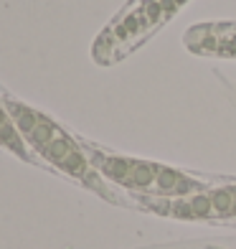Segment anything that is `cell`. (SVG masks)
<instances>
[{
	"label": "cell",
	"mask_w": 236,
	"mask_h": 249,
	"mask_svg": "<svg viewBox=\"0 0 236 249\" xmlns=\"http://www.w3.org/2000/svg\"><path fill=\"white\" fill-rule=\"evenodd\" d=\"M79 142L86 150L97 173L109 183L135 194V198H183L223 180V178L185 173L181 168H170L165 163L112 153L107 148L94 145L92 140H79Z\"/></svg>",
	"instance_id": "7a4b0ae2"
},
{
	"label": "cell",
	"mask_w": 236,
	"mask_h": 249,
	"mask_svg": "<svg viewBox=\"0 0 236 249\" xmlns=\"http://www.w3.org/2000/svg\"><path fill=\"white\" fill-rule=\"evenodd\" d=\"M140 206L157 216L181 221H226L236 219V180H219L198 194L183 198H135Z\"/></svg>",
	"instance_id": "3957f363"
},
{
	"label": "cell",
	"mask_w": 236,
	"mask_h": 249,
	"mask_svg": "<svg viewBox=\"0 0 236 249\" xmlns=\"http://www.w3.org/2000/svg\"><path fill=\"white\" fill-rule=\"evenodd\" d=\"M0 148H5L8 153H13L16 158H20V160H26V163L36 160L33 153L28 150V145L23 142V138H20V132L16 127L13 117L8 115L3 99H0Z\"/></svg>",
	"instance_id": "277c9868"
},
{
	"label": "cell",
	"mask_w": 236,
	"mask_h": 249,
	"mask_svg": "<svg viewBox=\"0 0 236 249\" xmlns=\"http://www.w3.org/2000/svg\"><path fill=\"white\" fill-rule=\"evenodd\" d=\"M0 99H3L8 115L13 117L20 138H23V142L28 145V150L33 153L36 160L41 158L46 165H51L59 173L79 180V183L86 186L89 191H94L97 196H102L107 201H115V203H122L115 194H109V186L104 183V178L97 173V168L89 160L86 150L82 148V142H79L74 135H69L59 122L51 120L49 115H43L41 109L16 99L13 94H8L5 89H0Z\"/></svg>",
	"instance_id": "6da1fadb"
}]
</instances>
